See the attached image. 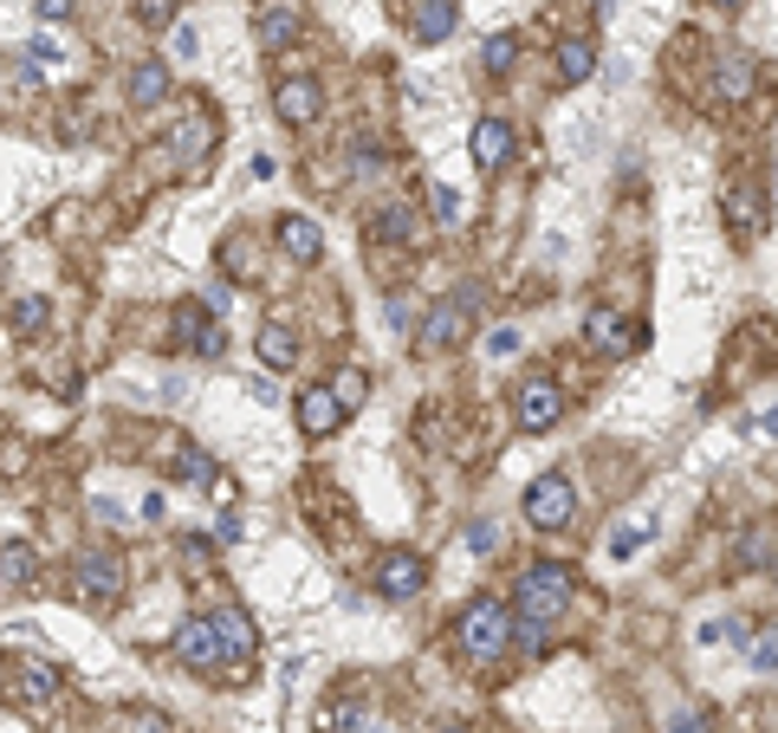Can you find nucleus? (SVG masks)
<instances>
[{
    "label": "nucleus",
    "mask_w": 778,
    "mask_h": 733,
    "mask_svg": "<svg viewBox=\"0 0 778 733\" xmlns=\"http://www.w3.org/2000/svg\"><path fill=\"white\" fill-rule=\"evenodd\" d=\"M590 72H597V53H590L584 40H565V46H559V84H584Z\"/></svg>",
    "instance_id": "obj_20"
},
{
    "label": "nucleus",
    "mask_w": 778,
    "mask_h": 733,
    "mask_svg": "<svg viewBox=\"0 0 778 733\" xmlns=\"http://www.w3.org/2000/svg\"><path fill=\"white\" fill-rule=\"evenodd\" d=\"M280 247L298 260V267H312V260L325 253V234H318V221L312 215H285L280 221Z\"/></svg>",
    "instance_id": "obj_12"
},
{
    "label": "nucleus",
    "mask_w": 778,
    "mask_h": 733,
    "mask_svg": "<svg viewBox=\"0 0 778 733\" xmlns=\"http://www.w3.org/2000/svg\"><path fill=\"white\" fill-rule=\"evenodd\" d=\"M363 396H370V376H363V370H345V376L331 383V403H338L345 416H351V409H363Z\"/></svg>",
    "instance_id": "obj_24"
},
{
    "label": "nucleus",
    "mask_w": 778,
    "mask_h": 733,
    "mask_svg": "<svg viewBox=\"0 0 778 733\" xmlns=\"http://www.w3.org/2000/svg\"><path fill=\"white\" fill-rule=\"evenodd\" d=\"M273 104H280L285 124H312V117L325 111V91H318V78H280Z\"/></svg>",
    "instance_id": "obj_8"
},
{
    "label": "nucleus",
    "mask_w": 778,
    "mask_h": 733,
    "mask_svg": "<svg viewBox=\"0 0 778 733\" xmlns=\"http://www.w3.org/2000/svg\"><path fill=\"white\" fill-rule=\"evenodd\" d=\"M649 532H655V526H623V532H617V539H610V559H630V552H642V539H649Z\"/></svg>",
    "instance_id": "obj_30"
},
{
    "label": "nucleus",
    "mask_w": 778,
    "mask_h": 733,
    "mask_svg": "<svg viewBox=\"0 0 778 733\" xmlns=\"http://www.w3.org/2000/svg\"><path fill=\"white\" fill-rule=\"evenodd\" d=\"M137 733H169V721L162 714H137Z\"/></svg>",
    "instance_id": "obj_40"
},
{
    "label": "nucleus",
    "mask_w": 778,
    "mask_h": 733,
    "mask_svg": "<svg viewBox=\"0 0 778 733\" xmlns=\"http://www.w3.org/2000/svg\"><path fill=\"white\" fill-rule=\"evenodd\" d=\"M740 559L766 572V565H773V532H766V526H759V532H746V539H740Z\"/></svg>",
    "instance_id": "obj_27"
},
{
    "label": "nucleus",
    "mask_w": 778,
    "mask_h": 733,
    "mask_svg": "<svg viewBox=\"0 0 778 733\" xmlns=\"http://www.w3.org/2000/svg\"><path fill=\"white\" fill-rule=\"evenodd\" d=\"M733 234H759V195H733Z\"/></svg>",
    "instance_id": "obj_29"
},
{
    "label": "nucleus",
    "mask_w": 778,
    "mask_h": 733,
    "mask_svg": "<svg viewBox=\"0 0 778 733\" xmlns=\"http://www.w3.org/2000/svg\"><path fill=\"white\" fill-rule=\"evenodd\" d=\"M571 514H577V494H571L565 474H539V481L526 487V519H532L539 532H565Z\"/></svg>",
    "instance_id": "obj_3"
},
{
    "label": "nucleus",
    "mask_w": 778,
    "mask_h": 733,
    "mask_svg": "<svg viewBox=\"0 0 778 733\" xmlns=\"http://www.w3.org/2000/svg\"><path fill=\"white\" fill-rule=\"evenodd\" d=\"M0 578H7V585L33 578V552H26V545H7V552H0Z\"/></svg>",
    "instance_id": "obj_28"
},
{
    "label": "nucleus",
    "mask_w": 778,
    "mask_h": 733,
    "mask_svg": "<svg viewBox=\"0 0 778 733\" xmlns=\"http://www.w3.org/2000/svg\"><path fill=\"white\" fill-rule=\"evenodd\" d=\"M253 351H260V364L267 370H285L298 358V338L285 331V325H260V338H253Z\"/></svg>",
    "instance_id": "obj_18"
},
{
    "label": "nucleus",
    "mask_w": 778,
    "mask_h": 733,
    "mask_svg": "<svg viewBox=\"0 0 778 733\" xmlns=\"http://www.w3.org/2000/svg\"><path fill=\"white\" fill-rule=\"evenodd\" d=\"M571 604V572L565 565H532L526 578H519V590H512V623H559Z\"/></svg>",
    "instance_id": "obj_2"
},
{
    "label": "nucleus",
    "mask_w": 778,
    "mask_h": 733,
    "mask_svg": "<svg viewBox=\"0 0 778 733\" xmlns=\"http://www.w3.org/2000/svg\"><path fill=\"white\" fill-rule=\"evenodd\" d=\"M454 0H416V13H409V33L422 40V46H435V40H448L454 33Z\"/></svg>",
    "instance_id": "obj_15"
},
{
    "label": "nucleus",
    "mask_w": 778,
    "mask_h": 733,
    "mask_svg": "<svg viewBox=\"0 0 778 733\" xmlns=\"http://www.w3.org/2000/svg\"><path fill=\"white\" fill-rule=\"evenodd\" d=\"M559 416H565V396H559V383H545V376H532V383L519 390V429H532V436H545V429H559Z\"/></svg>",
    "instance_id": "obj_7"
},
{
    "label": "nucleus",
    "mask_w": 778,
    "mask_h": 733,
    "mask_svg": "<svg viewBox=\"0 0 778 733\" xmlns=\"http://www.w3.org/2000/svg\"><path fill=\"white\" fill-rule=\"evenodd\" d=\"M20 695H26L33 708H40V701H53V695H59V668H46V662H26V668H20Z\"/></svg>",
    "instance_id": "obj_21"
},
{
    "label": "nucleus",
    "mask_w": 778,
    "mask_h": 733,
    "mask_svg": "<svg viewBox=\"0 0 778 733\" xmlns=\"http://www.w3.org/2000/svg\"><path fill=\"white\" fill-rule=\"evenodd\" d=\"M584 331H590V345H597V351H610V358H623V351H630V331H623V318H617V312H590V325H584Z\"/></svg>",
    "instance_id": "obj_19"
},
{
    "label": "nucleus",
    "mask_w": 778,
    "mask_h": 733,
    "mask_svg": "<svg viewBox=\"0 0 778 733\" xmlns=\"http://www.w3.org/2000/svg\"><path fill=\"white\" fill-rule=\"evenodd\" d=\"M214 149V117L208 111H182V124H176V156L182 162H202Z\"/></svg>",
    "instance_id": "obj_16"
},
{
    "label": "nucleus",
    "mask_w": 778,
    "mask_h": 733,
    "mask_svg": "<svg viewBox=\"0 0 778 733\" xmlns=\"http://www.w3.org/2000/svg\"><path fill=\"white\" fill-rule=\"evenodd\" d=\"M454 643H461L467 662H499L512 650V610L494 604V597H474V604L461 610V623H454Z\"/></svg>",
    "instance_id": "obj_1"
},
{
    "label": "nucleus",
    "mask_w": 778,
    "mask_h": 733,
    "mask_svg": "<svg viewBox=\"0 0 778 733\" xmlns=\"http://www.w3.org/2000/svg\"><path fill=\"white\" fill-rule=\"evenodd\" d=\"M376 234H390V240H409V208H383Z\"/></svg>",
    "instance_id": "obj_32"
},
{
    "label": "nucleus",
    "mask_w": 778,
    "mask_h": 733,
    "mask_svg": "<svg viewBox=\"0 0 778 733\" xmlns=\"http://www.w3.org/2000/svg\"><path fill=\"white\" fill-rule=\"evenodd\" d=\"M292 40H298V20H292L285 7L260 13V46H267V53H280V46H292Z\"/></svg>",
    "instance_id": "obj_23"
},
{
    "label": "nucleus",
    "mask_w": 778,
    "mask_h": 733,
    "mask_svg": "<svg viewBox=\"0 0 778 733\" xmlns=\"http://www.w3.org/2000/svg\"><path fill=\"white\" fill-rule=\"evenodd\" d=\"M13 318H20V331H40V325H46V298H26Z\"/></svg>",
    "instance_id": "obj_34"
},
{
    "label": "nucleus",
    "mask_w": 778,
    "mask_h": 733,
    "mask_svg": "<svg viewBox=\"0 0 778 733\" xmlns=\"http://www.w3.org/2000/svg\"><path fill=\"white\" fill-rule=\"evenodd\" d=\"M428 208H435V221H454L461 195H454V189H435V195H428Z\"/></svg>",
    "instance_id": "obj_36"
},
{
    "label": "nucleus",
    "mask_w": 778,
    "mask_h": 733,
    "mask_svg": "<svg viewBox=\"0 0 778 733\" xmlns=\"http://www.w3.org/2000/svg\"><path fill=\"white\" fill-rule=\"evenodd\" d=\"M78 585L91 590V597H117V585H124V565L111 559V552H78Z\"/></svg>",
    "instance_id": "obj_11"
},
{
    "label": "nucleus",
    "mask_w": 778,
    "mask_h": 733,
    "mask_svg": "<svg viewBox=\"0 0 778 733\" xmlns=\"http://www.w3.org/2000/svg\"><path fill=\"white\" fill-rule=\"evenodd\" d=\"M512 59H519V40H512V33H494V40L481 46V66H487V72H512Z\"/></svg>",
    "instance_id": "obj_25"
},
{
    "label": "nucleus",
    "mask_w": 778,
    "mask_h": 733,
    "mask_svg": "<svg viewBox=\"0 0 778 733\" xmlns=\"http://www.w3.org/2000/svg\"><path fill=\"white\" fill-rule=\"evenodd\" d=\"M176 656L189 662L195 675H214V668H221V656H214V630H208V617H182V630H176Z\"/></svg>",
    "instance_id": "obj_9"
},
{
    "label": "nucleus",
    "mask_w": 778,
    "mask_h": 733,
    "mask_svg": "<svg viewBox=\"0 0 778 733\" xmlns=\"http://www.w3.org/2000/svg\"><path fill=\"white\" fill-rule=\"evenodd\" d=\"M33 7H40V20H66L71 13V0H33Z\"/></svg>",
    "instance_id": "obj_38"
},
{
    "label": "nucleus",
    "mask_w": 778,
    "mask_h": 733,
    "mask_svg": "<svg viewBox=\"0 0 778 733\" xmlns=\"http://www.w3.org/2000/svg\"><path fill=\"white\" fill-rule=\"evenodd\" d=\"M467 545H474V552L487 559V552H494V545H499V532H494V526H474V532H467Z\"/></svg>",
    "instance_id": "obj_37"
},
{
    "label": "nucleus",
    "mask_w": 778,
    "mask_h": 733,
    "mask_svg": "<svg viewBox=\"0 0 778 733\" xmlns=\"http://www.w3.org/2000/svg\"><path fill=\"white\" fill-rule=\"evenodd\" d=\"M208 630H214V656H221V668H227V662H234V668H247V662H253V650H260L253 617H247V610H234V604H221V610H214Z\"/></svg>",
    "instance_id": "obj_4"
},
{
    "label": "nucleus",
    "mask_w": 778,
    "mask_h": 733,
    "mask_svg": "<svg viewBox=\"0 0 778 733\" xmlns=\"http://www.w3.org/2000/svg\"><path fill=\"white\" fill-rule=\"evenodd\" d=\"M753 78H759L753 53H726V59H720V72H713V91H720L726 104H740V98L753 91Z\"/></svg>",
    "instance_id": "obj_17"
},
{
    "label": "nucleus",
    "mask_w": 778,
    "mask_h": 733,
    "mask_svg": "<svg viewBox=\"0 0 778 733\" xmlns=\"http://www.w3.org/2000/svg\"><path fill=\"white\" fill-rule=\"evenodd\" d=\"M713 7H726V13H740V7H746V0H713Z\"/></svg>",
    "instance_id": "obj_41"
},
{
    "label": "nucleus",
    "mask_w": 778,
    "mask_h": 733,
    "mask_svg": "<svg viewBox=\"0 0 778 733\" xmlns=\"http://www.w3.org/2000/svg\"><path fill=\"white\" fill-rule=\"evenodd\" d=\"M428 585V565L416 559V552H390L383 565H376V590L390 597V604H409V597H422Z\"/></svg>",
    "instance_id": "obj_6"
},
{
    "label": "nucleus",
    "mask_w": 778,
    "mask_h": 733,
    "mask_svg": "<svg viewBox=\"0 0 778 733\" xmlns=\"http://www.w3.org/2000/svg\"><path fill=\"white\" fill-rule=\"evenodd\" d=\"M318 728H325V733H357V728H363V708H357V701H338V708H325Z\"/></svg>",
    "instance_id": "obj_26"
},
{
    "label": "nucleus",
    "mask_w": 778,
    "mask_h": 733,
    "mask_svg": "<svg viewBox=\"0 0 778 733\" xmlns=\"http://www.w3.org/2000/svg\"><path fill=\"white\" fill-rule=\"evenodd\" d=\"M668 733H708V721H701V714H681V721H675Z\"/></svg>",
    "instance_id": "obj_39"
},
{
    "label": "nucleus",
    "mask_w": 778,
    "mask_h": 733,
    "mask_svg": "<svg viewBox=\"0 0 778 733\" xmlns=\"http://www.w3.org/2000/svg\"><path fill=\"white\" fill-rule=\"evenodd\" d=\"M169 46H176V59H195V53H202V33H195V26H176Z\"/></svg>",
    "instance_id": "obj_33"
},
{
    "label": "nucleus",
    "mask_w": 778,
    "mask_h": 733,
    "mask_svg": "<svg viewBox=\"0 0 778 733\" xmlns=\"http://www.w3.org/2000/svg\"><path fill=\"white\" fill-rule=\"evenodd\" d=\"M481 305V293H454L441 298V305H428V325H422V345L428 351H441V345H461L467 338V312Z\"/></svg>",
    "instance_id": "obj_5"
},
{
    "label": "nucleus",
    "mask_w": 778,
    "mask_h": 733,
    "mask_svg": "<svg viewBox=\"0 0 778 733\" xmlns=\"http://www.w3.org/2000/svg\"><path fill=\"white\" fill-rule=\"evenodd\" d=\"M124 91H131V111H156V104L169 98V66H162V59H143Z\"/></svg>",
    "instance_id": "obj_14"
},
{
    "label": "nucleus",
    "mask_w": 778,
    "mask_h": 733,
    "mask_svg": "<svg viewBox=\"0 0 778 733\" xmlns=\"http://www.w3.org/2000/svg\"><path fill=\"white\" fill-rule=\"evenodd\" d=\"M474 162L481 169H506L512 162V124L506 117H481L474 124Z\"/></svg>",
    "instance_id": "obj_10"
},
{
    "label": "nucleus",
    "mask_w": 778,
    "mask_h": 733,
    "mask_svg": "<svg viewBox=\"0 0 778 733\" xmlns=\"http://www.w3.org/2000/svg\"><path fill=\"white\" fill-rule=\"evenodd\" d=\"M182 474H189L195 487H208V481H214V461L202 454V448H182Z\"/></svg>",
    "instance_id": "obj_31"
},
{
    "label": "nucleus",
    "mask_w": 778,
    "mask_h": 733,
    "mask_svg": "<svg viewBox=\"0 0 778 733\" xmlns=\"http://www.w3.org/2000/svg\"><path fill=\"white\" fill-rule=\"evenodd\" d=\"M137 13H143V26H169V13H176V0H143Z\"/></svg>",
    "instance_id": "obj_35"
},
{
    "label": "nucleus",
    "mask_w": 778,
    "mask_h": 733,
    "mask_svg": "<svg viewBox=\"0 0 778 733\" xmlns=\"http://www.w3.org/2000/svg\"><path fill=\"white\" fill-rule=\"evenodd\" d=\"M182 338H189L202 358H214V351H221V331L208 325V312H202V305H189V312H182Z\"/></svg>",
    "instance_id": "obj_22"
},
{
    "label": "nucleus",
    "mask_w": 778,
    "mask_h": 733,
    "mask_svg": "<svg viewBox=\"0 0 778 733\" xmlns=\"http://www.w3.org/2000/svg\"><path fill=\"white\" fill-rule=\"evenodd\" d=\"M338 422H345V409L331 403V390H325V383L298 396V429H305V436H331Z\"/></svg>",
    "instance_id": "obj_13"
}]
</instances>
